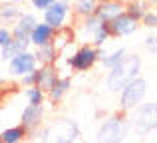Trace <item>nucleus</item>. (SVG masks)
Returning a JSON list of instances; mask_svg holds the SVG:
<instances>
[{
	"mask_svg": "<svg viewBox=\"0 0 157 143\" xmlns=\"http://www.w3.org/2000/svg\"><path fill=\"white\" fill-rule=\"evenodd\" d=\"M107 40H111V34H109V26H107V22H100V26L96 28V32L92 34V40H90V44L96 48H101Z\"/></svg>",
	"mask_w": 157,
	"mask_h": 143,
	"instance_id": "obj_23",
	"label": "nucleus"
},
{
	"mask_svg": "<svg viewBox=\"0 0 157 143\" xmlns=\"http://www.w3.org/2000/svg\"><path fill=\"white\" fill-rule=\"evenodd\" d=\"M145 4H147V6H155L157 0H145Z\"/></svg>",
	"mask_w": 157,
	"mask_h": 143,
	"instance_id": "obj_32",
	"label": "nucleus"
},
{
	"mask_svg": "<svg viewBox=\"0 0 157 143\" xmlns=\"http://www.w3.org/2000/svg\"><path fill=\"white\" fill-rule=\"evenodd\" d=\"M80 137V127L74 119H56L42 131V143H74Z\"/></svg>",
	"mask_w": 157,
	"mask_h": 143,
	"instance_id": "obj_2",
	"label": "nucleus"
},
{
	"mask_svg": "<svg viewBox=\"0 0 157 143\" xmlns=\"http://www.w3.org/2000/svg\"><path fill=\"white\" fill-rule=\"evenodd\" d=\"M72 89V80L70 77H58V81H56V85L48 92V97L54 101V103H58V101H62L66 97V93Z\"/></svg>",
	"mask_w": 157,
	"mask_h": 143,
	"instance_id": "obj_21",
	"label": "nucleus"
},
{
	"mask_svg": "<svg viewBox=\"0 0 157 143\" xmlns=\"http://www.w3.org/2000/svg\"><path fill=\"white\" fill-rule=\"evenodd\" d=\"M36 22H38L36 14H32V12H22L20 18L16 20V22L12 24V28H10L12 38H28L30 32H32V28L36 26Z\"/></svg>",
	"mask_w": 157,
	"mask_h": 143,
	"instance_id": "obj_12",
	"label": "nucleus"
},
{
	"mask_svg": "<svg viewBox=\"0 0 157 143\" xmlns=\"http://www.w3.org/2000/svg\"><path fill=\"white\" fill-rule=\"evenodd\" d=\"M107 26H109L111 38H123V36H131L133 32H137L139 22H135L133 18H129V16L123 12V14L115 16L113 20H109Z\"/></svg>",
	"mask_w": 157,
	"mask_h": 143,
	"instance_id": "obj_10",
	"label": "nucleus"
},
{
	"mask_svg": "<svg viewBox=\"0 0 157 143\" xmlns=\"http://www.w3.org/2000/svg\"><path fill=\"white\" fill-rule=\"evenodd\" d=\"M62 2H68V4H70V2H72V0H62Z\"/></svg>",
	"mask_w": 157,
	"mask_h": 143,
	"instance_id": "obj_36",
	"label": "nucleus"
},
{
	"mask_svg": "<svg viewBox=\"0 0 157 143\" xmlns=\"http://www.w3.org/2000/svg\"><path fill=\"white\" fill-rule=\"evenodd\" d=\"M22 10H20L18 4L12 2H0V22L6 26V24H14L16 20L20 18Z\"/></svg>",
	"mask_w": 157,
	"mask_h": 143,
	"instance_id": "obj_20",
	"label": "nucleus"
},
{
	"mask_svg": "<svg viewBox=\"0 0 157 143\" xmlns=\"http://www.w3.org/2000/svg\"><path fill=\"white\" fill-rule=\"evenodd\" d=\"M127 125L133 129L137 135H147L155 131V101H143L135 109L129 111Z\"/></svg>",
	"mask_w": 157,
	"mask_h": 143,
	"instance_id": "obj_4",
	"label": "nucleus"
},
{
	"mask_svg": "<svg viewBox=\"0 0 157 143\" xmlns=\"http://www.w3.org/2000/svg\"><path fill=\"white\" fill-rule=\"evenodd\" d=\"M26 100H28V103L30 105H44V97H46V93L44 92H40L38 88H26Z\"/></svg>",
	"mask_w": 157,
	"mask_h": 143,
	"instance_id": "obj_26",
	"label": "nucleus"
},
{
	"mask_svg": "<svg viewBox=\"0 0 157 143\" xmlns=\"http://www.w3.org/2000/svg\"><path fill=\"white\" fill-rule=\"evenodd\" d=\"M44 14V24H48L50 28L54 30H58V28L62 26H68V18L70 14H72V6H70L68 2H62V0H56V2H52L50 6L46 8V10H42Z\"/></svg>",
	"mask_w": 157,
	"mask_h": 143,
	"instance_id": "obj_7",
	"label": "nucleus"
},
{
	"mask_svg": "<svg viewBox=\"0 0 157 143\" xmlns=\"http://www.w3.org/2000/svg\"><path fill=\"white\" fill-rule=\"evenodd\" d=\"M30 2H32V8H34V10L42 12V10H46L52 2H56V0H30Z\"/></svg>",
	"mask_w": 157,
	"mask_h": 143,
	"instance_id": "obj_29",
	"label": "nucleus"
},
{
	"mask_svg": "<svg viewBox=\"0 0 157 143\" xmlns=\"http://www.w3.org/2000/svg\"><path fill=\"white\" fill-rule=\"evenodd\" d=\"M26 50H30V40L28 38H14L8 48H2V50H0V60L8 62V60L14 58L16 54H22V52H26Z\"/></svg>",
	"mask_w": 157,
	"mask_h": 143,
	"instance_id": "obj_17",
	"label": "nucleus"
},
{
	"mask_svg": "<svg viewBox=\"0 0 157 143\" xmlns=\"http://www.w3.org/2000/svg\"><path fill=\"white\" fill-rule=\"evenodd\" d=\"M98 60H100V48L92 46V44H82L80 48L74 50L68 64L76 72H88L98 64Z\"/></svg>",
	"mask_w": 157,
	"mask_h": 143,
	"instance_id": "obj_6",
	"label": "nucleus"
},
{
	"mask_svg": "<svg viewBox=\"0 0 157 143\" xmlns=\"http://www.w3.org/2000/svg\"><path fill=\"white\" fill-rule=\"evenodd\" d=\"M34 88H38L40 92L48 93L50 89L56 85L58 77H60V72H58L56 64L54 66H38L34 70Z\"/></svg>",
	"mask_w": 157,
	"mask_h": 143,
	"instance_id": "obj_9",
	"label": "nucleus"
},
{
	"mask_svg": "<svg viewBox=\"0 0 157 143\" xmlns=\"http://www.w3.org/2000/svg\"><path fill=\"white\" fill-rule=\"evenodd\" d=\"M139 24H141V26H145V28H151V30L157 26V14H155L153 8H149V10L143 14V18L139 20Z\"/></svg>",
	"mask_w": 157,
	"mask_h": 143,
	"instance_id": "obj_27",
	"label": "nucleus"
},
{
	"mask_svg": "<svg viewBox=\"0 0 157 143\" xmlns=\"http://www.w3.org/2000/svg\"><path fill=\"white\" fill-rule=\"evenodd\" d=\"M98 4H101V2H111V0H96Z\"/></svg>",
	"mask_w": 157,
	"mask_h": 143,
	"instance_id": "obj_35",
	"label": "nucleus"
},
{
	"mask_svg": "<svg viewBox=\"0 0 157 143\" xmlns=\"http://www.w3.org/2000/svg\"><path fill=\"white\" fill-rule=\"evenodd\" d=\"M96 6V0H74V14L78 18H88V16H94Z\"/></svg>",
	"mask_w": 157,
	"mask_h": 143,
	"instance_id": "obj_22",
	"label": "nucleus"
},
{
	"mask_svg": "<svg viewBox=\"0 0 157 143\" xmlns=\"http://www.w3.org/2000/svg\"><path fill=\"white\" fill-rule=\"evenodd\" d=\"M0 96H2V92H0Z\"/></svg>",
	"mask_w": 157,
	"mask_h": 143,
	"instance_id": "obj_37",
	"label": "nucleus"
},
{
	"mask_svg": "<svg viewBox=\"0 0 157 143\" xmlns=\"http://www.w3.org/2000/svg\"><path fill=\"white\" fill-rule=\"evenodd\" d=\"M127 131H129L127 119L121 113H113V115L105 117L100 123L98 133H96V141L98 143H121L127 137Z\"/></svg>",
	"mask_w": 157,
	"mask_h": 143,
	"instance_id": "obj_3",
	"label": "nucleus"
},
{
	"mask_svg": "<svg viewBox=\"0 0 157 143\" xmlns=\"http://www.w3.org/2000/svg\"><path fill=\"white\" fill-rule=\"evenodd\" d=\"M155 42H157V36L151 32V36L145 38V46H147V50H151V54H155Z\"/></svg>",
	"mask_w": 157,
	"mask_h": 143,
	"instance_id": "obj_31",
	"label": "nucleus"
},
{
	"mask_svg": "<svg viewBox=\"0 0 157 143\" xmlns=\"http://www.w3.org/2000/svg\"><path fill=\"white\" fill-rule=\"evenodd\" d=\"M42 119H44V105H30L28 103L22 111V117H20V125L30 135V133H34L42 125Z\"/></svg>",
	"mask_w": 157,
	"mask_h": 143,
	"instance_id": "obj_11",
	"label": "nucleus"
},
{
	"mask_svg": "<svg viewBox=\"0 0 157 143\" xmlns=\"http://www.w3.org/2000/svg\"><path fill=\"white\" fill-rule=\"evenodd\" d=\"M123 8H125V4H121L119 0H111V2H101L96 6V12H94V16H96L100 22H109V20H113L115 16L123 14Z\"/></svg>",
	"mask_w": 157,
	"mask_h": 143,
	"instance_id": "obj_13",
	"label": "nucleus"
},
{
	"mask_svg": "<svg viewBox=\"0 0 157 143\" xmlns=\"http://www.w3.org/2000/svg\"><path fill=\"white\" fill-rule=\"evenodd\" d=\"M123 56H125V50H123V48H119V50H113V52H109V54H101V52H100V60H98V62H101V64H104V68L111 70L115 64L121 62Z\"/></svg>",
	"mask_w": 157,
	"mask_h": 143,
	"instance_id": "obj_25",
	"label": "nucleus"
},
{
	"mask_svg": "<svg viewBox=\"0 0 157 143\" xmlns=\"http://www.w3.org/2000/svg\"><path fill=\"white\" fill-rule=\"evenodd\" d=\"M52 36H54V28H50L48 24H44V22H36V26L32 28L28 40H30V46L40 48V46L50 44L52 42Z\"/></svg>",
	"mask_w": 157,
	"mask_h": 143,
	"instance_id": "obj_14",
	"label": "nucleus"
},
{
	"mask_svg": "<svg viewBox=\"0 0 157 143\" xmlns=\"http://www.w3.org/2000/svg\"><path fill=\"white\" fill-rule=\"evenodd\" d=\"M121 4H131V2H137V0H119Z\"/></svg>",
	"mask_w": 157,
	"mask_h": 143,
	"instance_id": "obj_33",
	"label": "nucleus"
},
{
	"mask_svg": "<svg viewBox=\"0 0 157 143\" xmlns=\"http://www.w3.org/2000/svg\"><path fill=\"white\" fill-rule=\"evenodd\" d=\"M12 32H10V28L8 26H0V50L2 48H8L12 44Z\"/></svg>",
	"mask_w": 157,
	"mask_h": 143,
	"instance_id": "obj_28",
	"label": "nucleus"
},
{
	"mask_svg": "<svg viewBox=\"0 0 157 143\" xmlns=\"http://www.w3.org/2000/svg\"><path fill=\"white\" fill-rule=\"evenodd\" d=\"M76 40V34H74V28L72 26H62L58 28V30H54V36H52V46L56 48L58 54H62V52L66 50V48L70 46V44Z\"/></svg>",
	"mask_w": 157,
	"mask_h": 143,
	"instance_id": "obj_16",
	"label": "nucleus"
},
{
	"mask_svg": "<svg viewBox=\"0 0 157 143\" xmlns=\"http://www.w3.org/2000/svg\"><path fill=\"white\" fill-rule=\"evenodd\" d=\"M26 139H28V131L20 123L2 129V133H0V143H24Z\"/></svg>",
	"mask_w": 157,
	"mask_h": 143,
	"instance_id": "obj_19",
	"label": "nucleus"
},
{
	"mask_svg": "<svg viewBox=\"0 0 157 143\" xmlns=\"http://www.w3.org/2000/svg\"><path fill=\"white\" fill-rule=\"evenodd\" d=\"M147 89H149V84H147L145 77H135L131 80L125 88L119 92V109L125 113H129L131 109H135L139 103H143L147 96Z\"/></svg>",
	"mask_w": 157,
	"mask_h": 143,
	"instance_id": "obj_5",
	"label": "nucleus"
},
{
	"mask_svg": "<svg viewBox=\"0 0 157 143\" xmlns=\"http://www.w3.org/2000/svg\"><path fill=\"white\" fill-rule=\"evenodd\" d=\"M34 72H30V73H24V76H20V84L24 85V88H32L34 85Z\"/></svg>",
	"mask_w": 157,
	"mask_h": 143,
	"instance_id": "obj_30",
	"label": "nucleus"
},
{
	"mask_svg": "<svg viewBox=\"0 0 157 143\" xmlns=\"http://www.w3.org/2000/svg\"><path fill=\"white\" fill-rule=\"evenodd\" d=\"M38 68L36 64V58H34V52L32 50H26L22 54H16L14 58L8 60V70H10L12 76H24V73H30Z\"/></svg>",
	"mask_w": 157,
	"mask_h": 143,
	"instance_id": "obj_8",
	"label": "nucleus"
},
{
	"mask_svg": "<svg viewBox=\"0 0 157 143\" xmlns=\"http://www.w3.org/2000/svg\"><path fill=\"white\" fill-rule=\"evenodd\" d=\"M141 66H143L141 58H139L137 54H125L121 58V62L115 64V66L109 70V73H107V77H105L107 92L119 93L131 80L139 77V73H141Z\"/></svg>",
	"mask_w": 157,
	"mask_h": 143,
	"instance_id": "obj_1",
	"label": "nucleus"
},
{
	"mask_svg": "<svg viewBox=\"0 0 157 143\" xmlns=\"http://www.w3.org/2000/svg\"><path fill=\"white\" fill-rule=\"evenodd\" d=\"M149 10V6L145 4V0H137V2H131V4H125V8H123V12H125L129 18H133L135 22H139V20L143 18V14Z\"/></svg>",
	"mask_w": 157,
	"mask_h": 143,
	"instance_id": "obj_24",
	"label": "nucleus"
},
{
	"mask_svg": "<svg viewBox=\"0 0 157 143\" xmlns=\"http://www.w3.org/2000/svg\"><path fill=\"white\" fill-rule=\"evenodd\" d=\"M8 2H12V4H20V2H24V0H8Z\"/></svg>",
	"mask_w": 157,
	"mask_h": 143,
	"instance_id": "obj_34",
	"label": "nucleus"
},
{
	"mask_svg": "<svg viewBox=\"0 0 157 143\" xmlns=\"http://www.w3.org/2000/svg\"><path fill=\"white\" fill-rule=\"evenodd\" d=\"M58 52L52 44H46V46H40L34 50V58H36V64L38 66H54L58 60Z\"/></svg>",
	"mask_w": 157,
	"mask_h": 143,
	"instance_id": "obj_18",
	"label": "nucleus"
},
{
	"mask_svg": "<svg viewBox=\"0 0 157 143\" xmlns=\"http://www.w3.org/2000/svg\"><path fill=\"white\" fill-rule=\"evenodd\" d=\"M98 26H100V20H98L96 16L80 18V24H78V28L74 30V34H76V38L80 40L82 44H90V40H92V34L96 32Z\"/></svg>",
	"mask_w": 157,
	"mask_h": 143,
	"instance_id": "obj_15",
	"label": "nucleus"
}]
</instances>
